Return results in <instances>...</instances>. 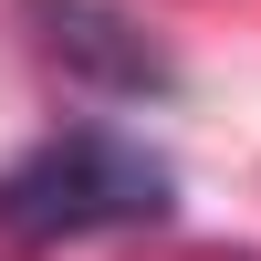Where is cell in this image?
<instances>
[{"instance_id":"1","label":"cell","mask_w":261,"mask_h":261,"mask_svg":"<svg viewBox=\"0 0 261 261\" xmlns=\"http://www.w3.org/2000/svg\"><path fill=\"white\" fill-rule=\"evenodd\" d=\"M178 209V167L146 136L115 125H63L32 157L0 167V241L53 251V241H105V230H157Z\"/></svg>"},{"instance_id":"2","label":"cell","mask_w":261,"mask_h":261,"mask_svg":"<svg viewBox=\"0 0 261 261\" xmlns=\"http://www.w3.org/2000/svg\"><path fill=\"white\" fill-rule=\"evenodd\" d=\"M21 11H32L42 53H53L63 73H84L94 94H167V84H178V63H167L115 0H21Z\"/></svg>"}]
</instances>
